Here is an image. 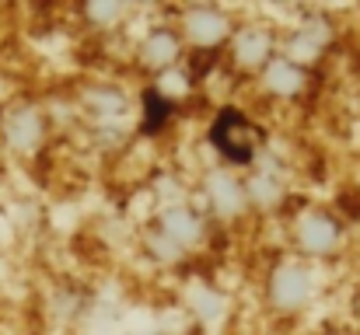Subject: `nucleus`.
Segmentation results:
<instances>
[]
</instances>
